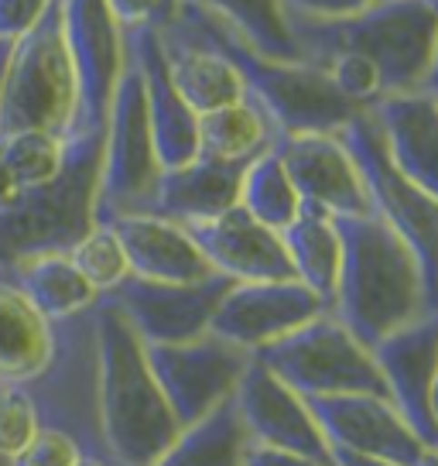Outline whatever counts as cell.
Wrapping results in <instances>:
<instances>
[{"label":"cell","mask_w":438,"mask_h":466,"mask_svg":"<svg viewBox=\"0 0 438 466\" xmlns=\"http://www.w3.org/2000/svg\"><path fill=\"white\" fill-rule=\"evenodd\" d=\"M333 223L343 258L329 312L370 350L383 336L428 312L422 271L404 240L387 230L373 213L336 217Z\"/></svg>","instance_id":"cell-1"},{"label":"cell","mask_w":438,"mask_h":466,"mask_svg":"<svg viewBox=\"0 0 438 466\" xmlns=\"http://www.w3.org/2000/svg\"><path fill=\"white\" fill-rule=\"evenodd\" d=\"M96 357L110 466H154L182 429L147 367L144 343L106 299L96 302Z\"/></svg>","instance_id":"cell-2"},{"label":"cell","mask_w":438,"mask_h":466,"mask_svg":"<svg viewBox=\"0 0 438 466\" xmlns=\"http://www.w3.org/2000/svg\"><path fill=\"white\" fill-rule=\"evenodd\" d=\"M178 25L189 28L195 38L213 45L219 56L236 69L247 100L261 110L274 137H294V134H336L356 106L339 96L322 69L308 62H278L261 52H254L244 38L213 15H205L192 4H182Z\"/></svg>","instance_id":"cell-3"},{"label":"cell","mask_w":438,"mask_h":466,"mask_svg":"<svg viewBox=\"0 0 438 466\" xmlns=\"http://www.w3.org/2000/svg\"><path fill=\"white\" fill-rule=\"evenodd\" d=\"M103 131L65 137V161L45 186L21 189L0 206V271L38 254H69L96 227Z\"/></svg>","instance_id":"cell-4"},{"label":"cell","mask_w":438,"mask_h":466,"mask_svg":"<svg viewBox=\"0 0 438 466\" xmlns=\"http://www.w3.org/2000/svg\"><path fill=\"white\" fill-rule=\"evenodd\" d=\"M292 38L302 62L329 52H356L380 73L383 96L422 89L432 48H435L438 17L424 0H377L360 15L343 21H308L288 15Z\"/></svg>","instance_id":"cell-5"},{"label":"cell","mask_w":438,"mask_h":466,"mask_svg":"<svg viewBox=\"0 0 438 466\" xmlns=\"http://www.w3.org/2000/svg\"><path fill=\"white\" fill-rule=\"evenodd\" d=\"M35 405L38 425L69 436L83 456L110 466L100 425V357H96V306L52 322V353L31 380L21 384Z\"/></svg>","instance_id":"cell-6"},{"label":"cell","mask_w":438,"mask_h":466,"mask_svg":"<svg viewBox=\"0 0 438 466\" xmlns=\"http://www.w3.org/2000/svg\"><path fill=\"white\" fill-rule=\"evenodd\" d=\"M336 137L346 145L356 172L363 178L370 213L391 233H397L404 248L414 254L428 312H438V203L391 165L377 124L366 110H356L336 131Z\"/></svg>","instance_id":"cell-7"},{"label":"cell","mask_w":438,"mask_h":466,"mask_svg":"<svg viewBox=\"0 0 438 466\" xmlns=\"http://www.w3.org/2000/svg\"><path fill=\"white\" fill-rule=\"evenodd\" d=\"M73 120L75 73L62 35L59 0H52L42 21L11 48L0 134L48 131L69 137Z\"/></svg>","instance_id":"cell-8"},{"label":"cell","mask_w":438,"mask_h":466,"mask_svg":"<svg viewBox=\"0 0 438 466\" xmlns=\"http://www.w3.org/2000/svg\"><path fill=\"white\" fill-rule=\"evenodd\" d=\"M254 360H261L298 398H329V394L387 398L370 350L333 312H322L302 329L261 347L254 353Z\"/></svg>","instance_id":"cell-9"},{"label":"cell","mask_w":438,"mask_h":466,"mask_svg":"<svg viewBox=\"0 0 438 466\" xmlns=\"http://www.w3.org/2000/svg\"><path fill=\"white\" fill-rule=\"evenodd\" d=\"M161 165L151 137L144 106L141 76L127 58L124 76L117 83L106 127H103V161H100V192H96V223L114 217L147 213L154 189H158Z\"/></svg>","instance_id":"cell-10"},{"label":"cell","mask_w":438,"mask_h":466,"mask_svg":"<svg viewBox=\"0 0 438 466\" xmlns=\"http://www.w3.org/2000/svg\"><path fill=\"white\" fill-rule=\"evenodd\" d=\"M144 353L178 429L203 422L216 408L226 405L254 357L213 333L189 339V343L144 347Z\"/></svg>","instance_id":"cell-11"},{"label":"cell","mask_w":438,"mask_h":466,"mask_svg":"<svg viewBox=\"0 0 438 466\" xmlns=\"http://www.w3.org/2000/svg\"><path fill=\"white\" fill-rule=\"evenodd\" d=\"M59 15L75 73V120L69 137L103 131L127 66L124 28L103 0H59Z\"/></svg>","instance_id":"cell-12"},{"label":"cell","mask_w":438,"mask_h":466,"mask_svg":"<svg viewBox=\"0 0 438 466\" xmlns=\"http://www.w3.org/2000/svg\"><path fill=\"white\" fill-rule=\"evenodd\" d=\"M234 281L223 275H209L192 285H161L144 278H124L110 295H100L127 319L144 347L164 343H189L209 333L219 299Z\"/></svg>","instance_id":"cell-13"},{"label":"cell","mask_w":438,"mask_h":466,"mask_svg":"<svg viewBox=\"0 0 438 466\" xmlns=\"http://www.w3.org/2000/svg\"><path fill=\"white\" fill-rule=\"evenodd\" d=\"M322 312H329L325 302L294 278L292 281H234L219 299L209 333L247 353H257L281 336L302 329Z\"/></svg>","instance_id":"cell-14"},{"label":"cell","mask_w":438,"mask_h":466,"mask_svg":"<svg viewBox=\"0 0 438 466\" xmlns=\"http://www.w3.org/2000/svg\"><path fill=\"white\" fill-rule=\"evenodd\" d=\"M305 405L329 450L377 456L397 466H418L424 456V442L383 394H329L305 398Z\"/></svg>","instance_id":"cell-15"},{"label":"cell","mask_w":438,"mask_h":466,"mask_svg":"<svg viewBox=\"0 0 438 466\" xmlns=\"http://www.w3.org/2000/svg\"><path fill=\"white\" fill-rule=\"evenodd\" d=\"M230 401L247 442L329 463V442L322 439L305 398H298L288 384H281L261 360L250 357Z\"/></svg>","instance_id":"cell-16"},{"label":"cell","mask_w":438,"mask_h":466,"mask_svg":"<svg viewBox=\"0 0 438 466\" xmlns=\"http://www.w3.org/2000/svg\"><path fill=\"white\" fill-rule=\"evenodd\" d=\"M391 405L422 439L424 450H438V429L428 415V391L438 374V312H424L414 322L383 336L370 347Z\"/></svg>","instance_id":"cell-17"},{"label":"cell","mask_w":438,"mask_h":466,"mask_svg":"<svg viewBox=\"0 0 438 466\" xmlns=\"http://www.w3.org/2000/svg\"><path fill=\"white\" fill-rule=\"evenodd\" d=\"M284 172L302 206H315L329 217H370L363 178L336 134H294L274 137Z\"/></svg>","instance_id":"cell-18"},{"label":"cell","mask_w":438,"mask_h":466,"mask_svg":"<svg viewBox=\"0 0 438 466\" xmlns=\"http://www.w3.org/2000/svg\"><path fill=\"white\" fill-rule=\"evenodd\" d=\"M185 233L199 248L205 264L230 281H292L294 278L281 233L257 223L244 206H234L216 219L189 223Z\"/></svg>","instance_id":"cell-19"},{"label":"cell","mask_w":438,"mask_h":466,"mask_svg":"<svg viewBox=\"0 0 438 466\" xmlns=\"http://www.w3.org/2000/svg\"><path fill=\"white\" fill-rule=\"evenodd\" d=\"M124 45H127V58L134 62V69L141 76V86H144L147 124H151V137H154L161 172L189 165L199 155V137H195L199 116L192 114L189 103L178 96V89L168 79V66H164V56H161L158 31H124Z\"/></svg>","instance_id":"cell-20"},{"label":"cell","mask_w":438,"mask_h":466,"mask_svg":"<svg viewBox=\"0 0 438 466\" xmlns=\"http://www.w3.org/2000/svg\"><path fill=\"white\" fill-rule=\"evenodd\" d=\"M366 114L377 124L391 165L438 203V96L424 89L397 93Z\"/></svg>","instance_id":"cell-21"},{"label":"cell","mask_w":438,"mask_h":466,"mask_svg":"<svg viewBox=\"0 0 438 466\" xmlns=\"http://www.w3.org/2000/svg\"><path fill=\"white\" fill-rule=\"evenodd\" d=\"M106 223L117 233L134 278L161 281V285H192V281H205L209 275H216L199 254V248L192 244L185 227H178L172 219L131 213V217H114Z\"/></svg>","instance_id":"cell-22"},{"label":"cell","mask_w":438,"mask_h":466,"mask_svg":"<svg viewBox=\"0 0 438 466\" xmlns=\"http://www.w3.org/2000/svg\"><path fill=\"white\" fill-rule=\"evenodd\" d=\"M247 165L250 161H216L195 155L189 165L161 172L147 213L172 219L178 227L216 219L219 213L240 203V182H244Z\"/></svg>","instance_id":"cell-23"},{"label":"cell","mask_w":438,"mask_h":466,"mask_svg":"<svg viewBox=\"0 0 438 466\" xmlns=\"http://www.w3.org/2000/svg\"><path fill=\"white\" fill-rule=\"evenodd\" d=\"M158 42L164 66H168V79L195 116L247 100L234 66L213 45H205L189 28H182L178 21L158 31Z\"/></svg>","instance_id":"cell-24"},{"label":"cell","mask_w":438,"mask_h":466,"mask_svg":"<svg viewBox=\"0 0 438 466\" xmlns=\"http://www.w3.org/2000/svg\"><path fill=\"white\" fill-rule=\"evenodd\" d=\"M52 353V322L0 278V384H25Z\"/></svg>","instance_id":"cell-25"},{"label":"cell","mask_w":438,"mask_h":466,"mask_svg":"<svg viewBox=\"0 0 438 466\" xmlns=\"http://www.w3.org/2000/svg\"><path fill=\"white\" fill-rule=\"evenodd\" d=\"M281 244L294 271V281H302L312 295H319L325 309H333L339 278V233L329 213L315 206H302V213L281 230Z\"/></svg>","instance_id":"cell-26"},{"label":"cell","mask_w":438,"mask_h":466,"mask_svg":"<svg viewBox=\"0 0 438 466\" xmlns=\"http://www.w3.org/2000/svg\"><path fill=\"white\" fill-rule=\"evenodd\" d=\"M11 285H15L31 306L42 312L48 322L79 316L100 302V295L89 289L86 278L75 271L69 254H38L11 268Z\"/></svg>","instance_id":"cell-27"},{"label":"cell","mask_w":438,"mask_h":466,"mask_svg":"<svg viewBox=\"0 0 438 466\" xmlns=\"http://www.w3.org/2000/svg\"><path fill=\"white\" fill-rule=\"evenodd\" d=\"M185 4L223 21L254 52L278 58V62H302L281 0H185Z\"/></svg>","instance_id":"cell-28"},{"label":"cell","mask_w":438,"mask_h":466,"mask_svg":"<svg viewBox=\"0 0 438 466\" xmlns=\"http://www.w3.org/2000/svg\"><path fill=\"white\" fill-rule=\"evenodd\" d=\"M195 137H199V155L205 158L254 161L274 145V127L254 103L240 100L199 116Z\"/></svg>","instance_id":"cell-29"},{"label":"cell","mask_w":438,"mask_h":466,"mask_svg":"<svg viewBox=\"0 0 438 466\" xmlns=\"http://www.w3.org/2000/svg\"><path fill=\"white\" fill-rule=\"evenodd\" d=\"M247 436L236 422L234 401L216 408L209 419L182 429L154 466H240Z\"/></svg>","instance_id":"cell-30"},{"label":"cell","mask_w":438,"mask_h":466,"mask_svg":"<svg viewBox=\"0 0 438 466\" xmlns=\"http://www.w3.org/2000/svg\"><path fill=\"white\" fill-rule=\"evenodd\" d=\"M236 206H244L250 217L274 233H281L302 213V199H298V192H294L292 178L284 172L274 145L247 165L244 182H240V203Z\"/></svg>","instance_id":"cell-31"},{"label":"cell","mask_w":438,"mask_h":466,"mask_svg":"<svg viewBox=\"0 0 438 466\" xmlns=\"http://www.w3.org/2000/svg\"><path fill=\"white\" fill-rule=\"evenodd\" d=\"M0 161L15 178L17 192L45 186L59 175L62 161H65V137L48 131L0 134Z\"/></svg>","instance_id":"cell-32"},{"label":"cell","mask_w":438,"mask_h":466,"mask_svg":"<svg viewBox=\"0 0 438 466\" xmlns=\"http://www.w3.org/2000/svg\"><path fill=\"white\" fill-rule=\"evenodd\" d=\"M69 261L75 264V271L86 278V285L96 295H110L124 278H131L127 254L120 248L110 223H96L86 237H79L69 250Z\"/></svg>","instance_id":"cell-33"},{"label":"cell","mask_w":438,"mask_h":466,"mask_svg":"<svg viewBox=\"0 0 438 466\" xmlns=\"http://www.w3.org/2000/svg\"><path fill=\"white\" fill-rule=\"evenodd\" d=\"M38 415L21 384H0V463L7 466L38 436Z\"/></svg>","instance_id":"cell-34"},{"label":"cell","mask_w":438,"mask_h":466,"mask_svg":"<svg viewBox=\"0 0 438 466\" xmlns=\"http://www.w3.org/2000/svg\"><path fill=\"white\" fill-rule=\"evenodd\" d=\"M110 7V15L124 31L134 28H168L175 25L182 15V4L185 0H103Z\"/></svg>","instance_id":"cell-35"},{"label":"cell","mask_w":438,"mask_h":466,"mask_svg":"<svg viewBox=\"0 0 438 466\" xmlns=\"http://www.w3.org/2000/svg\"><path fill=\"white\" fill-rule=\"evenodd\" d=\"M83 452L69 436L52 432V429H38V436L28 442V450L17 452L7 466H75Z\"/></svg>","instance_id":"cell-36"},{"label":"cell","mask_w":438,"mask_h":466,"mask_svg":"<svg viewBox=\"0 0 438 466\" xmlns=\"http://www.w3.org/2000/svg\"><path fill=\"white\" fill-rule=\"evenodd\" d=\"M48 7L52 0H0V42H21Z\"/></svg>","instance_id":"cell-37"},{"label":"cell","mask_w":438,"mask_h":466,"mask_svg":"<svg viewBox=\"0 0 438 466\" xmlns=\"http://www.w3.org/2000/svg\"><path fill=\"white\" fill-rule=\"evenodd\" d=\"M377 0H281L284 15L308 17V21H343L373 7Z\"/></svg>","instance_id":"cell-38"},{"label":"cell","mask_w":438,"mask_h":466,"mask_svg":"<svg viewBox=\"0 0 438 466\" xmlns=\"http://www.w3.org/2000/svg\"><path fill=\"white\" fill-rule=\"evenodd\" d=\"M240 466H329V463L308 460V456H298V452L267 450V446L247 442V446H244V456H240Z\"/></svg>","instance_id":"cell-39"},{"label":"cell","mask_w":438,"mask_h":466,"mask_svg":"<svg viewBox=\"0 0 438 466\" xmlns=\"http://www.w3.org/2000/svg\"><path fill=\"white\" fill-rule=\"evenodd\" d=\"M329 466H397V463H387V460H377V456H356V452H346V450H329Z\"/></svg>","instance_id":"cell-40"},{"label":"cell","mask_w":438,"mask_h":466,"mask_svg":"<svg viewBox=\"0 0 438 466\" xmlns=\"http://www.w3.org/2000/svg\"><path fill=\"white\" fill-rule=\"evenodd\" d=\"M422 89L424 93H432V96H438V35H435V48H432V62H428V73H424Z\"/></svg>","instance_id":"cell-41"},{"label":"cell","mask_w":438,"mask_h":466,"mask_svg":"<svg viewBox=\"0 0 438 466\" xmlns=\"http://www.w3.org/2000/svg\"><path fill=\"white\" fill-rule=\"evenodd\" d=\"M11 42H0V114H4V86H7V66H11Z\"/></svg>","instance_id":"cell-42"},{"label":"cell","mask_w":438,"mask_h":466,"mask_svg":"<svg viewBox=\"0 0 438 466\" xmlns=\"http://www.w3.org/2000/svg\"><path fill=\"white\" fill-rule=\"evenodd\" d=\"M15 196H17L15 178H11V172H7V168H4V161H0V206H7Z\"/></svg>","instance_id":"cell-43"},{"label":"cell","mask_w":438,"mask_h":466,"mask_svg":"<svg viewBox=\"0 0 438 466\" xmlns=\"http://www.w3.org/2000/svg\"><path fill=\"white\" fill-rule=\"evenodd\" d=\"M428 415H432V422H435V429H438V374H435V380H432V391H428Z\"/></svg>","instance_id":"cell-44"},{"label":"cell","mask_w":438,"mask_h":466,"mask_svg":"<svg viewBox=\"0 0 438 466\" xmlns=\"http://www.w3.org/2000/svg\"><path fill=\"white\" fill-rule=\"evenodd\" d=\"M418 466H438V450H424V456L418 460Z\"/></svg>","instance_id":"cell-45"},{"label":"cell","mask_w":438,"mask_h":466,"mask_svg":"<svg viewBox=\"0 0 438 466\" xmlns=\"http://www.w3.org/2000/svg\"><path fill=\"white\" fill-rule=\"evenodd\" d=\"M75 466H106V463H103V460H96V456H79V460H75Z\"/></svg>","instance_id":"cell-46"},{"label":"cell","mask_w":438,"mask_h":466,"mask_svg":"<svg viewBox=\"0 0 438 466\" xmlns=\"http://www.w3.org/2000/svg\"><path fill=\"white\" fill-rule=\"evenodd\" d=\"M424 7H428V11L438 17V0H424Z\"/></svg>","instance_id":"cell-47"},{"label":"cell","mask_w":438,"mask_h":466,"mask_svg":"<svg viewBox=\"0 0 438 466\" xmlns=\"http://www.w3.org/2000/svg\"><path fill=\"white\" fill-rule=\"evenodd\" d=\"M0 278H7V275H4V271H0Z\"/></svg>","instance_id":"cell-48"},{"label":"cell","mask_w":438,"mask_h":466,"mask_svg":"<svg viewBox=\"0 0 438 466\" xmlns=\"http://www.w3.org/2000/svg\"><path fill=\"white\" fill-rule=\"evenodd\" d=\"M0 466H4V463H0Z\"/></svg>","instance_id":"cell-49"}]
</instances>
